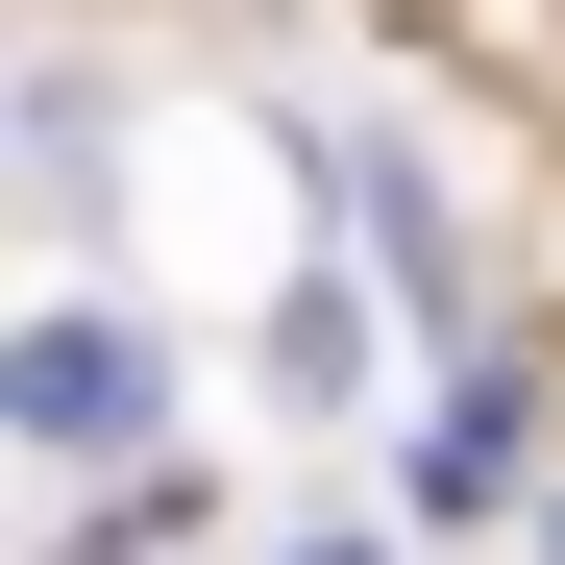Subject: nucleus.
<instances>
[{"instance_id": "nucleus-1", "label": "nucleus", "mask_w": 565, "mask_h": 565, "mask_svg": "<svg viewBox=\"0 0 565 565\" xmlns=\"http://www.w3.org/2000/svg\"><path fill=\"white\" fill-rule=\"evenodd\" d=\"M0 394H25V443L99 467V443L148 418V344H124V320H25V369H0Z\"/></svg>"}]
</instances>
